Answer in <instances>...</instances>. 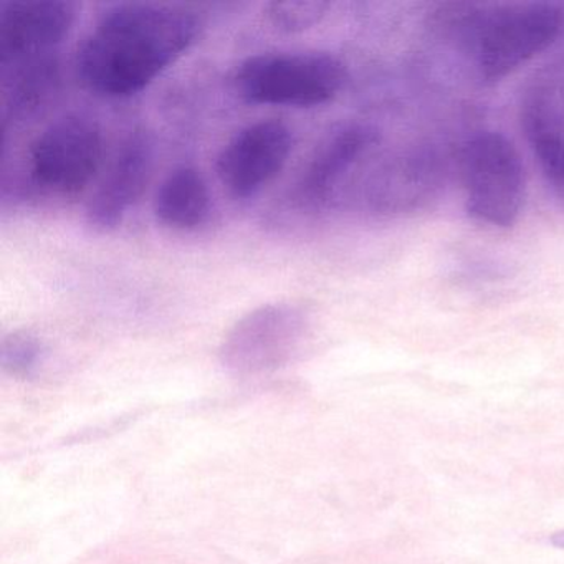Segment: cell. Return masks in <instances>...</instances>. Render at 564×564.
<instances>
[{"instance_id":"obj_1","label":"cell","mask_w":564,"mask_h":564,"mask_svg":"<svg viewBox=\"0 0 564 564\" xmlns=\"http://www.w3.org/2000/svg\"><path fill=\"white\" fill-rule=\"evenodd\" d=\"M200 25L196 12L180 6H115L78 47V80L105 98L140 94L193 47Z\"/></svg>"},{"instance_id":"obj_2","label":"cell","mask_w":564,"mask_h":564,"mask_svg":"<svg viewBox=\"0 0 564 564\" xmlns=\"http://www.w3.org/2000/svg\"><path fill=\"white\" fill-rule=\"evenodd\" d=\"M460 14L462 51L484 84L510 77L553 47L564 32V8L553 2L470 8Z\"/></svg>"},{"instance_id":"obj_3","label":"cell","mask_w":564,"mask_h":564,"mask_svg":"<svg viewBox=\"0 0 564 564\" xmlns=\"http://www.w3.org/2000/svg\"><path fill=\"white\" fill-rule=\"evenodd\" d=\"M346 77L345 64L328 52H263L240 62L230 84L249 105L313 108L338 97Z\"/></svg>"},{"instance_id":"obj_4","label":"cell","mask_w":564,"mask_h":564,"mask_svg":"<svg viewBox=\"0 0 564 564\" xmlns=\"http://www.w3.org/2000/svg\"><path fill=\"white\" fill-rule=\"evenodd\" d=\"M465 210L490 229H511L520 219L527 181L520 153L498 131H478L457 153Z\"/></svg>"},{"instance_id":"obj_5","label":"cell","mask_w":564,"mask_h":564,"mask_svg":"<svg viewBox=\"0 0 564 564\" xmlns=\"http://www.w3.org/2000/svg\"><path fill=\"white\" fill-rule=\"evenodd\" d=\"M104 160V131L87 115H67L48 124L29 150L32 183L45 193L75 196L98 173Z\"/></svg>"},{"instance_id":"obj_6","label":"cell","mask_w":564,"mask_h":564,"mask_svg":"<svg viewBox=\"0 0 564 564\" xmlns=\"http://www.w3.org/2000/svg\"><path fill=\"white\" fill-rule=\"evenodd\" d=\"M310 315L293 302L257 306L237 319L220 345L224 368L250 376L285 365L305 338Z\"/></svg>"},{"instance_id":"obj_7","label":"cell","mask_w":564,"mask_h":564,"mask_svg":"<svg viewBox=\"0 0 564 564\" xmlns=\"http://www.w3.org/2000/svg\"><path fill=\"white\" fill-rule=\"evenodd\" d=\"M292 150V130L283 121H257L234 134L220 150L217 176L230 196L250 199L282 173Z\"/></svg>"},{"instance_id":"obj_8","label":"cell","mask_w":564,"mask_h":564,"mask_svg":"<svg viewBox=\"0 0 564 564\" xmlns=\"http://www.w3.org/2000/svg\"><path fill=\"white\" fill-rule=\"evenodd\" d=\"M154 154V140L147 128H134L124 138L87 206V220L95 230L117 229L140 203L153 174Z\"/></svg>"},{"instance_id":"obj_9","label":"cell","mask_w":564,"mask_h":564,"mask_svg":"<svg viewBox=\"0 0 564 564\" xmlns=\"http://www.w3.org/2000/svg\"><path fill=\"white\" fill-rule=\"evenodd\" d=\"M445 174V158L435 148H409L376 171L368 187L369 206L388 216L421 210L441 193Z\"/></svg>"},{"instance_id":"obj_10","label":"cell","mask_w":564,"mask_h":564,"mask_svg":"<svg viewBox=\"0 0 564 564\" xmlns=\"http://www.w3.org/2000/svg\"><path fill=\"white\" fill-rule=\"evenodd\" d=\"M75 22V8L62 0L12 2L0 15L2 70L55 54Z\"/></svg>"},{"instance_id":"obj_11","label":"cell","mask_w":564,"mask_h":564,"mask_svg":"<svg viewBox=\"0 0 564 564\" xmlns=\"http://www.w3.org/2000/svg\"><path fill=\"white\" fill-rule=\"evenodd\" d=\"M379 143V131L368 123H348L333 131L310 158L296 181L293 197L302 207H319Z\"/></svg>"},{"instance_id":"obj_12","label":"cell","mask_w":564,"mask_h":564,"mask_svg":"<svg viewBox=\"0 0 564 564\" xmlns=\"http://www.w3.org/2000/svg\"><path fill=\"white\" fill-rule=\"evenodd\" d=\"M520 121L528 147L551 189L564 199V107L553 88L524 95Z\"/></svg>"},{"instance_id":"obj_13","label":"cell","mask_w":564,"mask_h":564,"mask_svg":"<svg viewBox=\"0 0 564 564\" xmlns=\"http://www.w3.org/2000/svg\"><path fill=\"white\" fill-rule=\"evenodd\" d=\"M154 216L174 230H194L210 216V193L206 177L197 167L177 166L158 187Z\"/></svg>"},{"instance_id":"obj_14","label":"cell","mask_w":564,"mask_h":564,"mask_svg":"<svg viewBox=\"0 0 564 564\" xmlns=\"http://www.w3.org/2000/svg\"><path fill=\"white\" fill-rule=\"evenodd\" d=\"M4 121L21 120L37 110L55 90L58 82V62L54 55L34 58L4 70Z\"/></svg>"},{"instance_id":"obj_15","label":"cell","mask_w":564,"mask_h":564,"mask_svg":"<svg viewBox=\"0 0 564 564\" xmlns=\"http://www.w3.org/2000/svg\"><path fill=\"white\" fill-rule=\"evenodd\" d=\"M48 349L39 336L29 332H14L2 339L0 361L2 368L15 378L31 379L47 362Z\"/></svg>"},{"instance_id":"obj_16","label":"cell","mask_w":564,"mask_h":564,"mask_svg":"<svg viewBox=\"0 0 564 564\" xmlns=\"http://www.w3.org/2000/svg\"><path fill=\"white\" fill-rule=\"evenodd\" d=\"M332 4L325 0H286L269 2L263 9L267 21L282 34H302L318 25Z\"/></svg>"},{"instance_id":"obj_17","label":"cell","mask_w":564,"mask_h":564,"mask_svg":"<svg viewBox=\"0 0 564 564\" xmlns=\"http://www.w3.org/2000/svg\"><path fill=\"white\" fill-rule=\"evenodd\" d=\"M551 544L560 547V550H564V530L557 531V533H554L553 536H551Z\"/></svg>"}]
</instances>
